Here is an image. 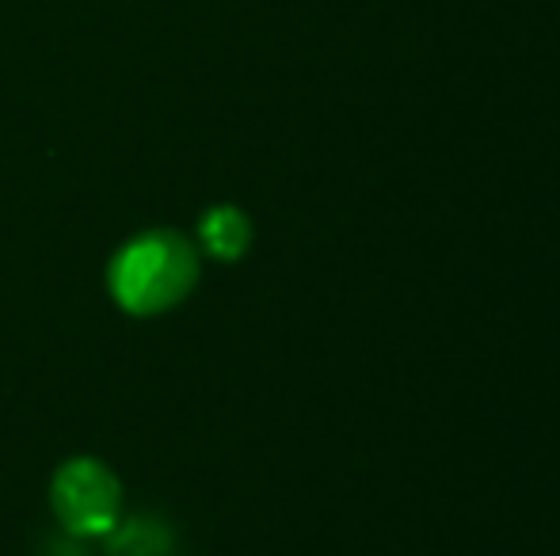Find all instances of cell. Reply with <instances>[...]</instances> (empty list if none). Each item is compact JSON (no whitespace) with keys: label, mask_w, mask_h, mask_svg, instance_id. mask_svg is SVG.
I'll list each match as a JSON object with an SVG mask.
<instances>
[{"label":"cell","mask_w":560,"mask_h":556,"mask_svg":"<svg viewBox=\"0 0 560 556\" xmlns=\"http://www.w3.org/2000/svg\"><path fill=\"white\" fill-rule=\"evenodd\" d=\"M199 279V256L179 233L156 229L130 240L112 260V294L133 317H153L191 294Z\"/></svg>","instance_id":"obj_1"},{"label":"cell","mask_w":560,"mask_h":556,"mask_svg":"<svg viewBox=\"0 0 560 556\" xmlns=\"http://www.w3.org/2000/svg\"><path fill=\"white\" fill-rule=\"evenodd\" d=\"M50 499L58 522L77 537L115 534V527L122 522V488L104 461L77 458L61 465L54 476Z\"/></svg>","instance_id":"obj_2"},{"label":"cell","mask_w":560,"mask_h":556,"mask_svg":"<svg viewBox=\"0 0 560 556\" xmlns=\"http://www.w3.org/2000/svg\"><path fill=\"white\" fill-rule=\"evenodd\" d=\"M199 240L214 260H241L252 245V225L241 210L214 206L199 222Z\"/></svg>","instance_id":"obj_3"}]
</instances>
